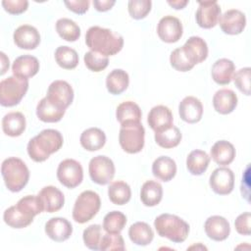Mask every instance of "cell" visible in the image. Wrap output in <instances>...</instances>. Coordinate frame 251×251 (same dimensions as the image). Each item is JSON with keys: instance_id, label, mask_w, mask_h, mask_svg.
I'll return each instance as SVG.
<instances>
[{"instance_id": "52", "label": "cell", "mask_w": 251, "mask_h": 251, "mask_svg": "<svg viewBox=\"0 0 251 251\" xmlns=\"http://www.w3.org/2000/svg\"><path fill=\"white\" fill-rule=\"evenodd\" d=\"M168 4L173 8L179 10V9H183L188 4V1L187 0H174V1L169 0Z\"/></svg>"}, {"instance_id": "18", "label": "cell", "mask_w": 251, "mask_h": 251, "mask_svg": "<svg viewBox=\"0 0 251 251\" xmlns=\"http://www.w3.org/2000/svg\"><path fill=\"white\" fill-rule=\"evenodd\" d=\"M173 121L174 117L172 111L164 105L153 107L147 117V123L155 132L171 127L173 126Z\"/></svg>"}, {"instance_id": "20", "label": "cell", "mask_w": 251, "mask_h": 251, "mask_svg": "<svg viewBox=\"0 0 251 251\" xmlns=\"http://www.w3.org/2000/svg\"><path fill=\"white\" fill-rule=\"evenodd\" d=\"M45 232L49 238L56 242H63L73 233L72 224L65 218H51L45 224Z\"/></svg>"}, {"instance_id": "44", "label": "cell", "mask_w": 251, "mask_h": 251, "mask_svg": "<svg viewBox=\"0 0 251 251\" xmlns=\"http://www.w3.org/2000/svg\"><path fill=\"white\" fill-rule=\"evenodd\" d=\"M170 63L171 66L178 72H188L194 67V65L190 62L184 53L182 47L176 48L171 53Z\"/></svg>"}, {"instance_id": "45", "label": "cell", "mask_w": 251, "mask_h": 251, "mask_svg": "<svg viewBox=\"0 0 251 251\" xmlns=\"http://www.w3.org/2000/svg\"><path fill=\"white\" fill-rule=\"evenodd\" d=\"M151 6L150 0H130L127 3V10L132 19L141 20L149 14Z\"/></svg>"}, {"instance_id": "30", "label": "cell", "mask_w": 251, "mask_h": 251, "mask_svg": "<svg viewBox=\"0 0 251 251\" xmlns=\"http://www.w3.org/2000/svg\"><path fill=\"white\" fill-rule=\"evenodd\" d=\"M81 146L87 151H97L106 143L104 131L98 127H89L82 131L79 138Z\"/></svg>"}, {"instance_id": "21", "label": "cell", "mask_w": 251, "mask_h": 251, "mask_svg": "<svg viewBox=\"0 0 251 251\" xmlns=\"http://www.w3.org/2000/svg\"><path fill=\"white\" fill-rule=\"evenodd\" d=\"M39 71L37 58L31 55H23L15 59L12 65L13 75L17 77L28 79L35 75Z\"/></svg>"}, {"instance_id": "1", "label": "cell", "mask_w": 251, "mask_h": 251, "mask_svg": "<svg viewBox=\"0 0 251 251\" xmlns=\"http://www.w3.org/2000/svg\"><path fill=\"white\" fill-rule=\"evenodd\" d=\"M85 43L90 51L108 57L116 55L122 50L124 38L121 34L109 28L94 25L87 29L85 33Z\"/></svg>"}, {"instance_id": "16", "label": "cell", "mask_w": 251, "mask_h": 251, "mask_svg": "<svg viewBox=\"0 0 251 251\" xmlns=\"http://www.w3.org/2000/svg\"><path fill=\"white\" fill-rule=\"evenodd\" d=\"M37 196L41 202L43 211L47 213H54L61 210L65 203L63 192L52 185L43 187Z\"/></svg>"}, {"instance_id": "12", "label": "cell", "mask_w": 251, "mask_h": 251, "mask_svg": "<svg viewBox=\"0 0 251 251\" xmlns=\"http://www.w3.org/2000/svg\"><path fill=\"white\" fill-rule=\"evenodd\" d=\"M183 27L181 22L174 16L163 17L157 25V33L160 39L167 43H174L182 36Z\"/></svg>"}, {"instance_id": "42", "label": "cell", "mask_w": 251, "mask_h": 251, "mask_svg": "<svg viewBox=\"0 0 251 251\" xmlns=\"http://www.w3.org/2000/svg\"><path fill=\"white\" fill-rule=\"evenodd\" d=\"M83 60L86 68L96 73L105 70L109 64V59L107 56H104L102 54H99L93 51L86 52L84 54Z\"/></svg>"}, {"instance_id": "13", "label": "cell", "mask_w": 251, "mask_h": 251, "mask_svg": "<svg viewBox=\"0 0 251 251\" xmlns=\"http://www.w3.org/2000/svg\"><path fill=\"white\" fill-rule=\"evenodd\" d=\"M195 19L202 28H212L221 17V7L217 1H199Z\"/></svg>"}, {"instance_id": "23", "label": "cell", "mask_w": 251, "mask_h": 251, "mask_svg": "<svg viewBox=\"0 0 251 251\" xmlns=\"http://www.w3.org/2000/svg\"><path fill=\"white\" fill-rule=\"evenodd\" d=\"M66 112L53 102H51L46 96L42 98L36 106V116L44 123H57L62 120Z\"/></svg>"}, {"instance_id": "38", "label": "cell", "mask_w": 251, "mask_h": 251, "mask_svg": "<svg viewBox=\"0 0 251 251\" xmlns=\"http://www.w3.org/2000/svg\"><path fill=\"white\" fill-rule=\"evenodd\" d=\"M56 30L61 38L70 42L77 40L80 36L79 26L68 18H62L56 22Z\"/></svg>"}, {"instance_id": "37", "label": "cell", "mask_w": 251, "mask_h": 251, "mask_svg": "<svg viewBox=\"0 0 251 251\" xmlns=\"http://www.w3.org/2000/svg\"><path fill=\"white\" fill-rule=\"evenodd\" d=\"M181 137L182 135L180 130L174 125L165 130L155 132L154 135L156 143L165 149H171L177 146L181 140Z\"/></svg>"}, {"instance_id": "39", "label": "cell", "mask_w": 251, "mask_h": 251, "mask_svg": "<svg viewBox=\"0 0 251 251\" xmlns=\"http://www.w3.org/2000/svg\"><path fill=\"white\" fill-rule=\"evenodd\" d=\"M56 63L65 70H73L78 64L76 51L69 46H59L55 51Z\"/></svg>"}, {"instance_id": "6", "label": "cell", "mask_w": 251, "mask_h": 251, "mask_svg": "<svg viewBox=\"0 0 251 251\" xmlns=\"http://www.w3.org/2000/svg\"><path fill=\"white\" fill-rule=\"evenodd\" d=\"M28 89V80L9 76L0 82V104L4 107L18 105Z\"/></svg>"}, {"instance_id": "40", "label": "cell", "mask_w": 251, "mask_h": 251, "mask_svg": "<svg viewBox=\"0 0 251 251\" xmlns=\"http://www.w3.org/2000/svg\"><path fill=\"white\" fill-rule=\"evenodd\" d=\"M126 224V217L120 211L108 213L103 220V229L109 233H120Z\"/></svg>"}, {"instance_id": "36", "label": "cell", "mask_w": 251, "mask_h": 251, "mask_svg": "<svg viewBox=\"0 0 251 251\" xmlns=\"http://www.w3.org/2000/svg\"><path fill=\"white\" fill-rule=\"evenodd\" d=\"M108 196L113 204L122 206L130 200L131 190L126 182L117 180L110 183L108 187Z\"/></svg>"}, {"instance_id": "15", "label": "cell", "mask_w": 251, "mask_h": 251, "mask_svg": "<svg viewBox=\"0 0 251 251\" xmlns=\"http://www.w3.org/2000/svg\"><path fill=\"white\" fill-rule=\"evenodd\" d=\"M14 42L21 48L25 50L35 49L40 43V34L38 30L29 25H20L14 31Z\"/></svg>"}, {"instance_id": "33", "label": "cell", "mask_w": 251, "mask_h": 251, "mask_svg": "<svg viewBox=\"0 0 251 251\" xmlns=\"http://www.w3.org/2000/svg\"><path fill=\"white\" fill-rule=\"evenodd\" d=\"M129 76L127 73L122 69H115L108 74L106 77L107 90L114 95L123 93L128 86Z\"/></svg>"}, {"instance_id": "41", "label": "cell", "mask_w": 251, "mask_h": 251, "mask_svg": "<svg viewBox=\"0 0 251 251\" xmlns=\"http://www.w3.org/2000/svg\"><path fill=\"white\" fill-rule=\"evenodd\" d=\"M102 236V226L100 225H90L82 233L84 245L91 250H99Z\"/></svg>"}, {"instance_id": "5", "label": "cell", "mask_w": 251, "mask_h": 251, "mask_svg": "<svg viewBox=\"0 0 251 251\" xmlns=\"http://www.w3.org/2000/svg\"><path fill=\"white\" fill-rule=\"evenodd\" d=\"M100 206L101 200L96 192L92 190L82 191L75 202L73 219L78 224H84L98 213Z\"/></svg>"}, {"instance_id": "22", "label": "cell", "mask_w": 251, "mask_h": 251, "mask_svg": "<svg viewBox=\"0 0 251 251\" xmlns=\"http://www.w3.org/2000/svg\"><path fill=\"white\" fill-rule=\"evenodd\" d=\"M182 49L194 66L206 60L208 56L207 43L199 36L189 37L182 46Z\"/></svg>"}, {"instance_id": "53", "label": "cell", "mask_w": 251, "mask_h": 251, "mask_svg": "<svg viewBox=\"0 0 251 251\" xmlns=\"http://www.w3.org/2000/svg\"><path fill=\"white\" fill-rule=\"evenodd\" d=\"M1 55V62H2V68H1V75H4L6 73V71L9 69V59L7 58V56L5 55L4 52L0 53Z\"/></svg>"}, {"instance_id": "51", "label": "cell", "mask_w": 251, "mask_h": 251, "mask_svg": "<svg viewBox=\"0 0 251 251\" xmlns=\"http://www.w3.org/2000/svg\"><path fill=\"white\" fill-rule=\"evenodd\" d=\"M116 4L115 0H93L94 8L99 12H106Z\"/></svg>"}, {"instance_id": "7", "label": "cell", "mask_w": 251, "mask_h": 251, "mask_svg": "<svg viewBox=\"0 0 251 251\" xmlns=\"http://www.w3.org/2000/svg\"><path fill=\"white\" fill-rule=\"evenodd\" d=\"M145 129L140 123H132L121 126L119 142L124 151L135 154L142 150L144 146Z\"/></svg>"}, {"instance_id": "28", "label": "cell", "mask_w": 251, "mask_h": 251, "mask_svg": "<svg viewBox=\"0 0 251 251\" xmlns=\"http://www.w3.org/2000/svg\"><path fill=\"white\" fill-rule=\"evenodd\" d=\"M141 117L142 113L139 106L132 101H125L117 107L116 118L121 126L140 123Z\"/></svg>"}, {"instance_id": "26", "label": "cell", "mask_w": 251, "mask_h": 251, "mask_svg": "<svg viewBox=\"0 0 251 251\" xmlns=\"http://www.w3.org/2000/svg\"><path fill=\"white\" fill-rule=\"evenodd\" d=\"M25 118L21 112H10L2 119V129L6 135L17 137L25 129Z\"/></svg>"}, {"instance_id": "2", "label": "cell", "mask_w": 251, "mask_h": 251, "mask_svg": "<svg viewBox=\"0 0 251 251\" xmlns=\"http://www.w3.org/2000/svg\"><path fill=\"white\" fill-rule=\"evenodd\" d=\"M63 142L64 139L60 131L52 128L43 129L28 141L27 154L34 162H44L62 147Z\"/></svg>"}, {"instance_id": "24", "label": "cell", "mask_w": 251, "mask_h": 251, "mask_svg": "<svg viewBox=\"0 0 251 251\" xmlns=\"http://www.w3.org/2000/svg\"><path fill=\"white\" fill-rule=\"evenodd\" d=\"M236 105L237 96L231 89H220L213 96L214 109L222 115L230 114L231 112H233Z\"/></svg>"}, {"instance_id": "9", "label": "cell", "mask_w": 251, "mask_h": 251, "mask_svg": "<svg viewBox=\"0 0 251 251\" xmlns=\"http://www.w3.org/2000/svg\"><path fill=\"white\" fill-rule=\"evenodd\" d=\"M57 177L61 184L68 188L78 186L83 178V170L79 162L74 159L62 161L57 169Z\"/></svg>"}, {"instance_id": "46", "label": "cell", "mask_w": 251, "mask_h": 251, "mask_svg": "<svg viewBox=\"0 0 251 251\" xmlns=\"http://www.w3.org/2000/svg\"><path fill=\"white\" fill-rule=\"evenodd\" d=\"M17 206L32 217H35L39 213L43 212L41 202L37 195H26L21 198L18 201Z\"/></svg>"}, {"instance_id": "49", "label": "cell", "mask_w": 251, "mask_h": 251, "mask_svg": "<svg viewBox=\"0 0 251 251\" xmlns=\"http://www.w3.org/2000/svg\"><path fill=\"white\" fill-rule=\"evenodd\" d=\"M250 220L251 214L249 212H245L240 214L234 222V226L236 231L242 235H250L251 228H250Z\"/></svg>"}, {"instance_id": "27", "label": "cell", "mask_w": 251, "mask_h": 251, "mask_svg": "<svg viewBox=\"0 0 251 251\" xmlns=\"http://www.w3.org/2000/svg\"><path fill=\"white\" fill-rule=\"evenodd\" d=\"M152 173L158 179L170 181L176 174V164L168 156H160L152 164Z\"/></svg>"}, {"instance_id": "35", "label": "cell", "mask_w": 251, "mask_h": 251, "mask_svg": "<svg viewBox=\"0 0 251 251\" xmlns=\"http://www.w3.org/2000/svg\"><path fill=\"white\" fill-rule=\"evenodd\" d=\"M210 163L209 155L203 150H193L186 158V168L193 176H201L206 172Z\"/></svg>"}, {"instance_id": "11", "label": "cell", "mask_w": 251, "mask_h": 251, "mask_svg": "<svg viewBox=\"0 0 251 251\" xmlns=\"http://www.w3.org/2000/svg\"><path fill=\"white\" fill-rule=\"evenodd\" d=\"M46 97L57 106L67 109L74 100V90L66 80H54L48 87Z\"/></svg>"}, {"instance_id": "47", "label": "cell", "mask_w": 251, "mask_h": 251, "mask_svg": "<svg viewBox=\"0 0 251 251\" xmlns=\"http://www.w3.org/2000/svg\"><path fill=\"white\" fill-rule=\"evenodd\" d=\"M250 76L251 69L249 67L238 70L232 76L235 86L245 95H250Z\"/></svg>"}, {"instance_id": "29", "label": "cell", "mask_w": 251, "mask_h": 251, "mask_svg": "<svg viewBox=\"0 0 251 251\" xmlns=\"http://www.w3.org/2000/svg\"><path fill=\"white\" fill-rule=\"evenodd\" d=\"M211 157L218 165L227 166L234 160V146L226 140H219L211 148Z\"/></svg>"}, {"instance_id": "14", "label": "cell", "mask_w": 251, "mask_h": 251, "mask_svg": "<svg viewBox=\"0 0 251 251\" xmlns=\"http://www.w3.org/2000/svg\"><path fill=\"white\" fill-rule=\"evenodd\" d=\"M218 23L225 33L235 35L243 31L246 25V17L241 11L230 9L221 15Z\"/></svg>"}, {"instance_id": "17", "label": "cell", "mask_w": 251, "mask_h": 251, "mask_svg": "<svg viewBox=\"0 0 251 251\" xmlns=\"http://www.w3.org/2000/svg\"><path fill=\"white\" fill-rule=\"evenodd\" d=\"M178 114L180 119L188 124L198 123L203 116V105L198 98L186 96L179 102Z\"/></svg>"}, {"instance_id": "50", "label": "cell", "mask_w": 251, "mask_h": 251, "mask_svg": "<svg viewBox=\"0 0 251 251\" xmlns=\"http://www.w3.org/2000/svg\"><path fill=\"white\" fill-rule=\"evenodd\" d=\"M67 8L78 15L84 14L89 8V1L88 0H75V1H64Z\"/></svg>"}, {"instance_id": "8", "label": "cell", "mask_w": 251, "mask_h": 251, "mask_svg": "<svg viewBox=\"0 0 251 251\" xmlns=\"http://www.w3.org/2000/svg\"><path fill=\"white\" fill-rule=\"evenodd\" d=\"M88 172L93 182L105 185L109 183L115 176V165L109 157L98 155L90 160Z\"/></svg>"}, {"instance_id": "19", "label": "cell", "mask_w": 251, "mask_h": 251, "mask_svg": "<svg viewBox=\"0 0 251 251\" xmlns=\"http://www.w3.org/2000/svg\"><path fill=\"white\" fill-rule=\"evenodd\" d=\"M204 229L210 239L215 241H223L228 237L230 226L226 218L216 215L211 216L206 220Z\"/></svg>"}, {"instance_id": "34", "label": "cell", "mask_w": 251, "mask_h": 251, "mask_svg": "<svg viewBox=\"0 0 251 251\" xmlns=\"http://www.w3.org/2000/svg\"><path fill=\"white\" fill-rule=\"evenodd\" d=\"M163 197V187L155 180H147L143 183L140 190L141 202L147 207L158 205Z\"/></svg>"}, {"instance_id": "31", "label": "cell", "mask_w": 251, "mask_h": 251, "mask_svg": "<svg viewBox=\"0 0 251 251\" xmlns=\"http://www.w3.org/2000/svg\"><path fill=\"white\" fill-rule=\"evenodd\" d=\"M32 216L25 213L17 205L11 206L5 210L3 214V220L9 226L13 228H24L29 226L33 221Z\"/></svg>"}, {"instance_id": "3", "label": "cell", "mask_w": 251, "mask_h": 251, "mask_svg": "<svg viewBox=\"0 0 251 251\" xmlns=\"http://www.w3.org/2000/svg\"><path fill=\"white\" fill-rule=\"evenodd\" d=\"M157 233L175 243L183 242L189 233V225L181 218L172 214H161L154 221Z\"/></svg>"}, {"instance_id": "48", "label": "cell", "mask_w": 251, "mask_h": 251, "mask_svg": "<svg viewBox=\"0 0 251 251\" xmlns=\"http://www.w3.org/2000/svg\"><path fill=\"white\" fill-rule=\"evenodd\" d=\"M2 6L9 14L20 15L26 11L28 2L26 0H3Z\"/></svg>"}, {"instance_id": "32", "label": "cell", "mask_w": 251, "mask_h": 251, "mask_svg": "<svg viewBox=\"0 0 251 251\" xmlns=\"http://www.w3.org/2000/svg\"><path fill=\"white\" fill-rule=\"evenodd\" d=\"M129 239L136 245L146 246L150 244L154 238V231L145 222H136L129 226Z\"/></svg>"}, {"instance_id": "25", "label": "cell", "mask_w": 251, "mask_h": 251, "mask_svg": "<svg viewBox=\"0 0 251 251\" xmlns=\"http://www.w3.org/2000/svg\"><path fill=\"white\" fill-rule=\"evenodd\" d=\"M235 72V66L233 62L226 58H222L217 60L211 70L212 78L215 82L221 85L228 84Z\"/></svg>"}, {"instance_id": "43", "label": "cell", "mask_w": 251, "mask_h": 251, "mask_svg": "<svg viewBox=\"0 0 251 251\" xmlns=\"http://www.w3.org/2000/svg\"><path fill=\"white\" fill-rule=\"evenodd\" d=\"M126 249L125 241L121 233H109L103 234L99 250L102 251H124Z\"/></svg>"}, {"instance_id": "10", "label": "cell", "mask_w": 251, "mask_h": 251, "mask_svg": "<svg viewBox=\"0 0 251 251\" xmlns=\"http://www.w3.org/2000/svg\"><path fill=\"white\" fill-rule=\"evenodd\" d=\"M209 184L215 193L227 195L234 187V174L228 168H217L210 176Z\"/></svg>"}, {"instance_id": "4", "label": "cell", "mask_w": 251, "mask_h": 251, "mask_svg": "<svg viewBox=\"0 0 251 251\" xmlns=\"http://www.w3.org/2000/svg\"><path fill=\"white\" fill-rule=\"evenodd\" d=\"M1 174L6 187L12 192L21 191L29 179V171L26 165L17 157H9L3 161Z\"/></svg>"}]
</instances>
